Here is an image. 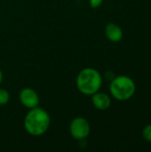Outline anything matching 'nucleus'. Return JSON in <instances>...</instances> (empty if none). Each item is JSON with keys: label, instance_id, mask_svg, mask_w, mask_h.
Listing matches in <instances>:
<instances>
[{"label": "nucleus", "instance_id": "8", "mask_svg": "<svg viewBox=\"0 0 151 152\" xmlns=\"http://www.w3.org/2000/svg\"><path fill=\"white\" fill-rule=\"evenodd\" d=\"M9 100H10L9 93L5 89L0 88V106L7 104Z\"/></svg>", "mask_w": 151, "mask_h": 152}, {"label": "nucleus", "instance_id": "3", "mask_svg": "<svg viewBox=\"0 0 151 152\" xmlns=\"http://www.w3.org/2000/svg\"><path fill=\"white\" fill-rule=\"evenodd\" d=\"M109 91L115 99L118 101H127L134 95L136 86L131 77L122 75L116 77L110 81Z\"/></svg>", "mask_w": 151, "mask_h": 152}, {"label": "nucleus", "instance_id": "4", "mask_svg": "<svg viewBox=\"0 0 151 152\" xmlns=\"http://www.w3.org/2000/svg\"><path fill=\"white\" fill-rule=\"evenodd\" d=\"M90 124L82 117L75 118L69 126V132L73 138L76 140H84L90 134Z\"/></svg>", "mask_w": 151, "mask_h": 152}, {"label": "nucleus", "instance_id": "9", "mask_svg": "<svg viewBox=\"0 0 151 152\" xmlns=\"http://www.w3.org/2000/svg\"><path fill=\"white\" fill-rule=\"evenodd\" d=\"M142 137L145 141L151 142V124L146 126L142 130Z\"/></svg>", "mask_w": 151, "mask_h": 152}, {"label": "nucleus", "instance_id": "12", "mask_svg": "<svg viewBox=\"0 0 151 152\" xmlns=\"http://www.w3.org/2000/svg\"><path fill=\"white\" fill-rule=\"evenodd\" d=\"M2 81H3V72H2V70L0 69V86H1V84H2Z\"/></svg>", "mask_w": 151, "mask_h": 152}, {"label": "nucleus", "instance_id": "6", "mask_svg": "<svg viewBox=\"0 0 151 152\" xmlns=\"http://www.w3.org/2000/svg\"><path fill=\"white\" fill-rule=\"evenodd\" d=\"M92 102L99 110H106L111 105L110 97L105 93H99V91L92 95Z\"/></svg>", "mask_w": 151, "mask_h": 152}, {"label": "nucleus", "instance_id": "11", "mask_svg": "<svg viewBox=\"0 0 151 152\" xmlns=\"http://www.w3.org/2000/svg\"><path fill=\"white\" fill-rule=\"evenodd\" d=\"M105 77H106L109 81H112V80L116 77V76H115V73H114L113 71L109 70V71H107V72L105 73Z\"/></svg>", "mask_w": 151, "mask_h": 152}, {"label": "nucleus", "instance_id": "10", "mask_svg": "<svg viewBox=\"0 0 151 152\" xmlns=\"http://www.w3.org/2000/svg\"><path fill=\"white\" fill-rule=\"evenodd\" d=\"M103 0H89V4L90 6L92 8H98L99 6H101V4H102Z\"/></svg>", "mask_w": 151, "mask_h": 152}, {"label": "nucleus", "instance_id": "1", "mask_svg": "<svg viewBox=\"0 0 151 152\" xmlns=\"http://www.w3.org/2000/svg\"><path fill=\"white\" fill-rule=\"evenodd\" d=\"M50 124L51 118L49 114L38 107L30 109L24 118L25 130L33 136L44 134L48 130Z\"/></svg>", "mask_w": 151, "mask_h": 152}, {"label": "nucleus", "instance_id": "7", "mask_svg": "<svg viewBox=\"0 0 151 152\" xmlns=\"http://www.w3.org/2000/svg\"><path fill=\"white\" fill-rule=\"evenodd\" d=\"M105 35L107 38L114 43L119 42L122 40L124 33L122 28L116 23H109L105 27Z\"/></svg>", "mask_w": 151, "mask_h": 152}, {"label": "nucleus", "instance_id": "5", "mask_svg": "<svg viewBox=\"0 0 151 152\" xmlns=\"http://www.w3.org/2000/svg\"><path fill=\"white\" fill-rule=\"evenodd\" d=\"M20 101L22 105H24L28 109H33L38 106L39 104V97L36 92L29 87H26L22 89L19 95Z\"/></svg>", "mask_w": 151, "mask_h": 152}, {"label": "nucleus", "instance_id": "2", "mask_svg": "<svg viewBox=\"0 0 151 152\" xmlns=\"http://www.w3.org/2000/svg\"><path fill=\"white\" fill-rule=\"evenodd\" d=\"M76 83L80 93L85 95H93L100 90L102 85V77L95 69L85 68L78 73Z\"/></svg>", "mask_w": 151, "mask_h": 152}]
</instances>
